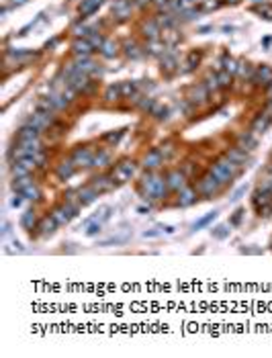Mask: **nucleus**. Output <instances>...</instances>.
I'll use <instances>...</instances> for the list:
<instances>
[{
  "instance_id": "obj_38",
  "label": "nucleus",
  "mask_w": 272,
  "mask_h": 358,
  "mask_svg": "<svg viewBox=\"0 0 272 358\" xmlns=\"http://www.w3.org/2000/svg\"><path fill=\"white\" fill-rule=\"evenodd\" d=\"M125 54H127L129 57H133V59L141 57V52H139V47L135 45V43H127V45H125Z\"/></svg>"
},
{
  "instance_id": "obj_56",
  "label": "nucleus",
  "mask_w": 272,
  "mask_h": 358,
  "mask_svg": "<svg viewBox=\"0 0 272 358\" xmlns=\"http://www.w3.org/2000/svg\"><path fill=\"white\" fill-rule=\"evenodd\" d=\"M13 2H15V4H21V2H25V0H13Z\"/></svg>"
},
{
  "instance_id": "obj_16",
  "label": "nucleus",
  "mask_w": 272,
  "mask_h": 358,
  "mask_svg": "<svg viewBox=\"0 0 272 358\" xmlns=\"http://www.w3.org/2000/svg\"><path fill=\"white\" fill-rule=\"evenodd\" d=\"M197 195H199V193H197V188L187 184V186H184L182 191L178 193V205H180V207H188V205H192L194 201H197Z\"/></svg>"
},
{
  "instance_id": "obj_9",
  "label": "nucleus",
  "mask_w": 272,
  "mask_h": 358,
  "mask_svg": "<svg viewBox=\"0 0 272 358\" xmlns=\"http://www.w3.org/2000/svg\"><path fill=\"white\" fill-rule=\"evenodd\" d=\"M166 182H168V188L174 193H180L184 186H187V174L182 170H170L166 174Z\"/></svg>"
},
{
  "instance_id": "obj_1",
  "label": "nucleus",
  "mask_w": 272,
  "mask_h": 358,
  "mask_svg": "<svg viewBox=\"0 0 272 358\" xmlns=\"http://www.w3.org/2000/svg\"><path fill=\"white\" fill-rule=\"evenodd\" d=\"M168 191L170 188H168L166 178L155 174L153 170H148L141 176V182L137 188V193L141 195V198H145V201H148V198H166Z\"/></svg>"
},
{
  "instance_id": "obj_29",
  "label": "nucleus",
  "mask_w": 272,
  "mask_h": 358,
  "mask_svg": "<svg viewBox=\"0 0 272 358\" xmlns=\"http://www.w3.org/2000/svg\"><path fill=\"white\" fill-rule=\"evenodd\" d=\"M111 164V154L106 152V150H99L96 152V156H94V166H99V168H104V166H109Z\"/></svg>"
},
{
  "instance_id": "obj_51",
  "label": "nucleus",
  "mask_w": 272,
  "mask_h": 358,
  "mask_svg": "<svg viewBox=\"0 0 272 358\" xmlns=\"http://www.w3.org/2000/svg\"><path fill=\"white\" fill-rule=\"evenodd\" d=\"M150 47H152V54H162V49H164V45H160L158 41H155V39L150 43Z\"/></svg>"
},
{
  "instance_id": "obj_27",
  "label": "nucleus",
  "mask_w": 272,
  "mask_h": 358,
  "mask_svg": "<svg viewBox=\"0 0 272 358\" xmlns=\"http://www.w3.org/2000/svg\"><path fill=\"white\" fill-rule=\"evenodd\" d=\"M29 184H33L31 176H21V178H13V182H11V186H13V191H15V193H23V191H25V188H27Z\"/></svg>"
},
{
  "instance_id": "obj_28",
  "label": "nucleus",
  "mask_w": 272,
  "mask_h": 358,
  "mask_svg": "<svg viewBox=\"0 0 272 358\" xmlns=\"http://www.w3.org/2000/svg\"><path fill=\"white\" fill-rule=\"evenodd\" d=\"M121 96H123V92H121V84H111L109 88H106V92H104V98H106L109 103L119 101Z\"/></svg>"
},
{
  "instance_id": "obj_33",
  "label": "nucleus",
  "mask_w": 272,
  "mask_h": 358,
  "mask_svg": "<svg viewBox=\"0 0 272 358\" xmlns=\"http://www.w3.org/2000/svg\"><path fill=\"white\" fill-rule=\"evenodd\" d=\"M37 111L53 113V111H55V107H53V103H51V98H50V96H45V98H39V103H37Z\"/></svg>"
},
{
  "instance_id": "obj_5",
  "label": "nucleus",
  "mask_w": 272,
  "mask_h": 358,
  "mask_svg": "<svg viewBox=\"0 0 272 358\" xmlns=\"http://www.w3.org/2000/svg\"><path fill=\"white\" fill-rule=\"evenodd\" d=\"M94 156H96V152L90 145H78L72 154V160H74L76 168H90V166H94Z\"/></svg>"
},
{
  "instance_id": "obj_55",
  "label": "nucleus",
  "mask_w": 272,
  "mask_h": 358,
  "mask_svg": "<svg viewBox=\"0 0 272 358\" xmlns=\"http://www.w3.org/2000/svg\"><path fill=\"white\" fill-rule=\"evenodd\" d=\"M133 2H135V4H137V6H145V4H148V2H150V0H133Z\"/></svg>"
},
{
  "instance_id": "obj_15",
  "label": "nucleus",
  "mask_w": 272,
  "mask_h": 358,
  "mask_svg": "<svg viewBox=\"0 0 272 358\" xmlns=\"http://www.w3.org/2000/svg\"><path fill=\"white\" fill-rule=\"evenodd\" d=\"M113 15L119 18V21H125L131 15V2L129 0H115L113 2Z\"/></svg>"
},
{
  "instance_id": "obj_36",
  "label": "nucleus",
  "mask_w": 272,
  "mask_h": 358,
  "mask_svg": "<svg viewBox=\"0 0 272 358\" xmlns=\"http://www.w3.org/2000/svg\"><path fill=\"white\" fill-rule=\"evenodd\" d=\"M221 64H223V70H225V72H229V74H236L238 72V64L233 62L231 57H223Z\"/></svg>"
},
{
  "instance_id": "obj_48",
  "label": "nucleus",
  "mask_w": 272,
  "mask_h": 358,
  "mask_svg": "<svg viewBox=\"0 0 272 358\" xmlns=\"http://www.w3.org/2000/svg\"><path fill=\"white\" fill-rule=\"evenodd\" d=\"M90 43H92L94 47H99V49H101V45L104 43V37H101V35H96V33H94V35H90Z\"/></svg>"
},
{
  "instance_id": "obj_7",
  "label": "nucleus",
  "mask_w": 272,
  "mask_h": 358,
  "mask_svg": "<svg viewBox=\"0 0 272 358\" xmlns=\"http://www.w3.org/2000/svg\"><path fill=\"white\" fill-rule=\"evenodd\" d=\"M35 166H37L35 158H21V160H15V162H13V166H11V174H13V178L29 176Z\"/></svg>"
},
{
  "instance_id": "obj_12",
  "label": "nucleus",
  "mask_w": 272,
  "mask_h": 358,
  "mask_svg": "<svg viewBox=\"0 0 272 358\" xmlns=\"http://www.w3.org/2000/svg\"><path fill=\"white\" fill-rule=\"evenodd\" d=\"M162 162H164V156L160 152V147L158 150H150L143 158V168L145 170H155V168L162 166Z\"/></svg>"
},
{
  "instance_id": "obj_14",
  "label": "nucleus",
  "mask_w": 272,
  "mask_h": 358,
  "mask_svg": "<svg viewBox=\"0 0 272 358\" xmlns=\"http://www.w3.org/2000/svg\"><path fill=\"white\" fill-rule=\"evenodd\" d=\"M252 80L256 84H262V86H270L272 84V68H268V66L256 68V72L252 74Z\"/></svg>"
},
{
  "instance_id": "obj_31",
  "label": "nucleus",
  "mask_w": 272,
  "mask_h": 358,
  "mask_svg": "<svg viewBox=\"0 0 272 358\" xmlns=\"http://www.w3.org/2000/svg\"><path fill=\"white\" fill-rule=\"evenodd\" d=\"M23 195H25V198H29V201H41V191L37 188V184L33 182V184H29L25 191H23Z\"/></svg>"
},
{
  "instance_id": "obj_30",
  "label": "nucleus",
  "mask_w": 272,
  "mask_h": 358,
  "mask_svg": "<svg viewBox=\"0 0 272 358\" xmlns=\"http://www.w3.org/2000/svg\"><path fill=\"white\" fill-rule=\"evenodd\" d=\"M101 54L104 57H115L117 55V43L111 41V39H104V43L101 45Z\"/></svg>"
},
{
  "instance_id": "obj_2",
  "label": "nucleus",
  "mask_w": 272,
  "mask_h": 358,
  "mask_svg": "<svg viewBox=\"0 0 272 358\" xmlns=\"http://www.w3.org/2000/svg\"><path fill=\"white\" fill-rule=\"evenodd\" d=\"M239 170H241V164L233 162L231 158H227V156L219 158V160H217L215 164H211V166H209V172H211L213 176H215L221 184H229V182L233 180V178H236V176L239 174Z\"/></svg>"
},
{
  "instance_id": "obj_25",
  "label": "nucleus",
  "mask_w": 272,
  "mask_h": 358,
  "mask_svg": "<svg viewBox=\"0 0 272 358\" xmlns=\"http://www.w3.org/2000/svg\"><path fill=\"white\" fill-rule=\"evenodd\" d=\"M39 230H41V235H50V233H53V230L57 227V223L53 221V217L51 215H47V217H43L41 221H39Z\"/></svg>"
},
{
  "instance_id": "obj_11",
  "label": "nucleus",
  "mask_w": 272,
  "mask_h": 358,
  "mask_svg": "<svg viewBox=\"0 0 272 358\" xmlns=\"http://www.w3.org/2000/svg\"><path fill=\"white\" fill-rule=\"evenodd\" d=\"M115 182H117V180H115L113 176H94L92 182H90V186L101 195V193H106V191H113Z\"/></svg>"
},
{
  "instance_id": "obj_46",
  "label": "nucleus",
  "mask_w": 272,
  "mask_h": 358,
  "mask_svg": "<svg viewBox=\"0 0 272 358\" xmlns=\"http://www.w3.org/2000/svg\"><path fill=\"white\" fill-rule=\"evenodd\" d=\"M35 162H37V166H39V168H43V166H45V162H47V154H45L43 150H39V152L35 154Z\"/></svg>"
},
{
  "instance_id": "obj_17",
  "label": "nucleus",
  "mask_w": 272,
  "mask_h": 358,
  "mask_svg": "<svg viewBox=\"0 0 272 358\" xmlns=\"http://www.w3.org/2000/svg\"><path fill=\"white\" fill-rule=\"evenodd\" d=\"M74 172H76V164H74L72 158H70V160H64L60 166H57V170H55V174H57L60 180H68V178H72Z\"/></svg>"
},
{
  "instance_id": "obj_54",
  "label": "nucleus",
  "mask_w": 272,
  "mask_h": 358,
  "mask_svg": "<svg viewBox=\"0 0 272 358\" xmlns=\"http://www.w3.org/2000/svg\"><path fill=\"white\" fill-rule=\"evenodd\" d=\"M153 2L162 8V6H170V4H172V0H153Z\"/></svg>"
},
{
  "instance_id": "obj_47",
  "label": "nucleus",
  "mask_w": 272,
  "mask_h": 358,
  "mask_svg": "<svg viewBox=\"0 0 272 358\" xmlns=\"http://www.w3.org/2000/svg\"><path fill=\"white\" fill-rule=\"evenodd\" d=\"M244 213H246L244 209H238L236 215L231 217V225H239V221H241V217H244Z\"/></svg>"
},
{
  "instance_id": "obj_8",
  "label": "nucleus",
  "mask_w": 272,
  "mask_h": 358,
  "mask_svg": "<svg viewBox=\"0 0 272 358\" xmlns=\"http://www.w3.org/2000/svg\"><path fill=\"white\" fill-rule=\"evenodd\" d=\"M39 135H41V131L35 127V125H31V123H27V125H23L21 129H18V133H17V143H31V142H39Z\"/></svg>"
},
{
  "instance_id": "obj_10",
  "label": "nucleus",
  "mask_w": 272,
  "mask_h": 358,
  "mask_svg": "<svg viewBox=\"0 0 272 358\" xmlns=\"http://www.w3.org/2000/svg\"><path fill=\"white\" fill-rule=\"evenodd\" d=\"M270 123H272V101L264 108V113H260V117L254 121V125H252V131H254V133H264L266 129L270 127Z\"/></svg>"
},
{
  "instance_id": "obj_40",
  "label": "nucleus",
  "mask_w": 272,
  "mask_h": 358,
  "mask_svg": "<svg viewBox=\"0 0 272 358\" xmlns=\"http://www.w3.org/2000/svg\"><path fill=\"white\" fill-rule=\"evenodd\" d=\"M217 80H219V86H221V88H227V86L231 84V74L223 70L221 74H217Z\"/></svg>"
},
{
  "instance_id": "obj_13",
  "label": "nucleus",
  "mask_w": 272,
  "mask_h": 358,
  "mask_svg": "<svg viewBox=\"0 0 272 358\" xmlns=\"http://www.w3.org/2000/svg\"><path fill=\"white\" fill-rule=\"evenodd\" d=\"M31 125H35L39 131H43V129H47L51 123H53V115L51 113H45V111H37L33 117H31V121H29Z\"/></svg>"
},
{
  "instance_id": "obj_22",
  "label": "nucleus",
  "mask_w": 272,
  "mask_h": 358,
  "mask_svg": "<svg viewBox=\"0 0 272 358\" xmlns=\"http://www.w3.org/2000/svg\"><path fill=\"white\" fill-rule=\"evenodd\" d=\"M162 33V27L158 21H150V23H143V35L150 39V41H153V39H158Z\"/></svg>"
},
{
  "instance_id": "obj_34",
  "label": "nucleus",
  "mask_w": 272,
  "mask_h": 358,
  "mask_svg": "<svg viewBox=\"0 0 272 358\" xmlns=\"http://www.w3.org/2000/svg\"><path fill=\"white\" fill-rule=\"evenodd\" d=\"M254 13H258L260 17H264V18H272V4L264 2L260 6H254Z\"/></svg>"
},
{
  "instance_id": "obj_49",
  "label": "nucleus",
  "mask_w": 272,
  "mask_h": 358,
  "mask_svg": "<svg viewBox=\"0 0 272 358\" xmlns=\"http://www.w3.org/2000/svg\"><path fill=\"white\" fill-rule=\"evenodd\" d=\"M160 152H162V156H164V160H166L170 154H174V147H172V143H166V145L160 147Z\"/></svg>"
},
{
  "instance_id": "obj_3",
  "label": "nucleus",
  "mask_w": 272,
  "mask_h": 358,
  "mask_svg": "<svg viewBox=\"0 0 272 358\" xmlns=\"http://www.w3.org/2000/svg\"><path fill=\"white\" fill-rule=\"evenodd\" d=\"M135 174H137V164H135L133 160H121L119 164L113 168V172H111V176L115 178L117 182H127V180H131Z\"/></svg>"
},
{
  "instance_id": "obj_45",
  "label": "nucleus",
  "mask_w": 272,
  "mask_h": 358,
  "mask_svg": "<svg viewBox=\"0 0 272 358\" xmlns=\"http://www.w3.org/2000/svg\"><path fill=\"white\" fill-rule=\"evenodd\" d=\"M246 191H248V184H244V186H239V188H238V191H236V193H233V197H231V203H238V201H239V198H241V197H244V195H246Z\"/></svg>"
},
{
  "instance_id": "obj_23",
  "label": "nucleus",
  "mask_w": 272,
  "mask_h": 358,
  "mask_svg": "<svg viewBox=\"0 0 272 358\" xmlns=\"http://www.w3.org/2000/svg\"><path fill=\"white\" fill-rule=\"evenodd\" d=\"M101 4H102V0H82V2H80V8H78V11H80L82 17H88V15H92V13L99 11Z\"/></svg>"
},
{
  "instance_id": "obj_39",
  "label": "nucleus",
  "mask_w": 272,
  "mask_h": 358,
  "mask_svg": "<svg viewBox=\"0 0 272 358\" xmlns=\"http://www.w3.org/2000/svg\"><path fill=\"white\" fill-rule=\"evenodd\" d=\"M123 133H125L123 129H119V131H115V133H104V135H102V142H111V143H117V142H119V139L123 137Z\"/></svg>"
},
{
  "instance_id": "obj_53",
  "label": "nucleus",
  "mask_w": 272,
  "mask_h": 358,
  "mask_svg": "<svg viewBox=\"0 0 272 358\" xmlns=\"http://www.w3.org/2000/svg\"><path fill=\"white\" fill-rule=\"evenodd\" d=\"M160 230H162V233H174V232H176V227H174V225H160Z\"/></svg>"
},
{
  "instance_id": "obj_21",
  "label": "nucleus",
  "mask_w": 272,
  "mask_h": 358,
  "mask_svg": "<svg viewBox=\"0 0 272 358\" xmlns=\"http://www.w3.org/2000/svg\"><path fill=\"white\" fill-rule=\"evenodd\" d=\"M21 227L25 232H31V230H35L37 227V215H35V211L33 209H29V211H25L23 215H21Z\"/></svg>"
},
{
  "instance_id": "obj_43",
  "label": "nucleus",
  "mask_w": 272,
  "mask_h": 358,
  "mask_svg": "<svg viewBox=\"0 0 272 358\" xmlns=\"http://www.w3.org/2000/svg\"><path fill=\"white\" fill-rule=\"evenodd\" d=\"M205 82H207L205 86H207V90H209V92H211V90H217V88H219V80H217V76H211V74H209Z\"/></svg>"
},
{
  "instance_id": "obj_32",
  "label": "nucleus",
  "mask_w": 272,
  "mask_h": 358,
  "mask_svg": "<svg viewBox=\"0 0 272 358\" xmlns=\"http://www.w3.org/2000/svg\"><path fill=\"white\" fill-rule=\"evenodd\" d=\"M217 219V211H211V213H207L205 217H201V219L194 223V230H203V227H207L209 223H213Z\"/></svg>"
},
{
  "instance_id": "obj_4",
  "label": "nucleus",
  "mask_w": 272,
  "mask_h": 358,
  "mask_svg": "<svg viewBox=\"0 0 272 358\" xmlns=\"http://www.w3.org/2000/svg\"><path fill=\"white\" fill-rule=\"evenodd\" d=\"M51 217H53V221L57 223V225H68L72 221V217H76L78 215V209L72 205V203H62V205H57V207H53V211L50 213Z\"/></svg>"
},
{
  "instance_id": "obj_42",
  "label": "nucleus",
  "mask_w": 272,
  "mask_h": 358,
  "mask_svg": "<svg viewBox=\"0 0 272 358\" xmlns=\"http://www.w3.org/2000/svg\"><path fill=\"white\" fill-rule=\"evenodd\" d=\"M158 23H160V27L164 25V29H168V27H174V18H172V15H160V18H158Z\"/></svg>"
},
{
  "instance_id": "obj_18",
  "label": "nucleus",
  "mask_w": 272,
  "mask_h": 358,
  "mask_svg": "<svg viewBox=\"0 0 272 358\" xmlns=\"http://www.w3.org/2000/svg\"><path fill=\"white\" fill-rule=\"evenodd\" d=\"M72 49L76 55H90L94 52V45L88 41V39H76L72 43Z\"/></svg>"
},
{
  "instance_id": "obj_50",
  "label": "nucleus",
  "mask_w": 272,
  "mask_h": 358,
  "mask_svg": "<svg viewBox=\"0 0 272 358\" xmlns=\"http://www.w3.org/2000/svg\"><path fill=\"white\" fill-rule=\"evenodd\" d=\"M199 59H201V55L192 52V54L188 55V68H194V66H197V64H199Z\"/></svg>"
},
{
  "instance_id": "obj_26",
  "label": "nucleus",
  "mask_w": 272,
  "mask_h": 358,
  "mask_svg": "<svg viewBox=\"0 0 272 358\" xmlns=\"http://www.w3.org/2000/svg\"><path fill=\"white\" fill-rule=\"evenodd\" d=\"M238 145L241 147V150L252 152L256 147V139H254V135H252V133H241L239 139H238Z\"/></svg>"
},
{
  "instance_id": "obj_52",
  "label": "nucleus",
  "mask_w": 272,
  "mask_h": 358,
  "mask_svg": "<svg viewBox=\"0 0 272 358\" xmlns=\"http://www.w3.org/2000/svg\"><path fill=\"white\" fill-rule=\"evenodd\" d=\"M162 233V230L158 227V230H148V232H143V237H158Z\"/></svg>"
},
{
  "instance_id": "obj_41",
  "label": "nucleus",
  "mask_w": 272,
  "mask_h": 358,
  "mask_svg": "<svg viewBox=\"0 0 272 358\" xmlns=\"http://www.w3.org/2000/svg\"><path fill=\"white\" fill-rule=\"evenodd\" d=\"M101 227H102V221H90L88 223V230H86V235H90V237L96 235V233L101 232Z\"/></svg>"
},
{
  "instance_id": "obj_37",
  "label": "nucleus",
  "mask_w": 272,
  "mask_h": 358,
  "mask_svg": "<svg viewBox=\"0 0 272 358\" xmlns=\"http://www.w3.org/2000/svg\"><path fill=\"white\" fill-rule=\"evenodd\" d=\"M162 64H164V68H166V70H174V68H176V57L164 52V55H162Z\"/></svg>"
},
{
  "instance_id": "obj_19",
  "label": "nucleus",
  "mask_w": 272,
  "mask_h": 358,
  "mask_svg": "<svg viewBox=\"0 0 272 358\" xmlns=\"http://www.w3.org/2000/svg\"><path fill=\"white\" fill-rule=\"evenodd\" d=\"M96 197H99V193H96L90 184H88V186L78 188V198H80L82 207H84V205H90V203H94V201H96Z\"/></svg>"
},
{
  "instance_id": "obj_35",
  "label": "nucleus",
  "mask_w": 272,
  "mask_h": 358,
  "mask_svg": "<svg viewBox=\"0 0 272 358\" xmlns=\"http://www.w3.org/2000/svg\"><path fill=\"white\" fill-rule=\"evenodd\" d=\"M211 233H213V237H217V240H225L229 235V230H227V225H217L215 230H211Z\"/></svg>"
},
{
  "instance_id": "obj_24",
  "label": "nucleus",
  "mask_w": 272,
  "mask_h": 358,
  "mask_svg": "<svg viewBox=\"0 0 272 358\" xmlns=\"http://www.w3.org/2000/svg\"><path fill=\"white\" fill-rule=\"evenodd\" d=\"M227 158H231L233 162H238V164H241L244 166L246 162H248V154H246V150H241L239 145H236V147H231V150H227V154H225Z\"/></svg>"
},
{
  "instance_id": "obj_44",
  "label": "nucleus",
  "mask_w": 272,
  "mask_h": 358,
  "mask_svg": "<svg viewBox=\"0 0 272 358\" xmlns=\"http://www.w3.org/2000/svg\"><path fill=\"white\" fill-rule=\"evenodd\" d=\"M23 201H25V195L23 193H15V197L11 198V207L13 209H18V207L23 205Z\"/></svg>"
},
{
  "instance_id": "obj_6",
  "label": "nucleus",
  "mask_w": 272,
  "mask_h": 358,
  "mask_svg": "<svg viewBox=\"0 0 272 358\" xmlns=\"http://www.w3.org/2000/svg\"><path fill=\"white\" fill-rule=\"evenodd\" d=\"M223 184L217 180L215 176H213L211 172H207L203 178H199V182H197V193L199 195H203V197H213V195H217L219 193V188H221Z\"/></svg>"
},
{
  "instance_id": "obj_20",
  "label": "nucleus",
  "mask_w": 272,
  "mask_h": 358,
  "mask_svg": "<svg viewBox=\"0 0 272 358\" xmlns=\"http://www.w3.org/2000/svg\"><path fill=\"white\" fill-rule=\"evenodd\" d=\"M207 96H209V90H207V86H194L192 90H190V94H188V98H190V103H194V105H203L207 101Z\"/></svg>"
}]
</instances>
